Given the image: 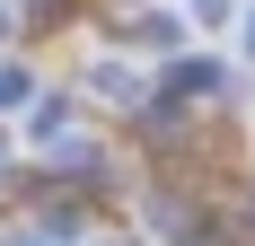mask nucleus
Masks as SVG:
<instances>
[{
  "label": "nucleus",
  "mask_w": 255,
  "mask_h": 246,
  "mask_svg": "<svg viewBox=\"0 0 255 246\" xmlns=\"http://www.w3.org/2000/svg\"><path fill=\"white\" fill-rule=\"evenodd\" d=\"M167 88H176V97H211V88H229V71L203 62V53H185V62H167Z\"/></svg>",
  "instance_id": "obj_2"
},
{
  "label": "nucleus",
  "mask_w": 255,
  "mask_h": 246,
  "mask_svg": "<svg viewBox=\"0 0 255 246\" xmlns=\"http://www.w3.org/2000/svg\"><path fill=\"white\" fill-rule=\"evenodd\" d=\"M62 123H71V97H35L26 106V132H35L44 149H62Z\"/></svg>",
  "instance_id": "obj_3"
},
{
  "label": "nucleus",
  "mask_w": 255,
  "mask_h": 246,
  "mask_svg": "<svg viewBox=\"0 0 255 246\" xmlns=\"http://www.w3.org/2000/svg\"><path fill=\"white\" fill-rule=\"evenodd\" d=\"M18 106H35V79H26V62H0V115H18Z\"/></svg>",
  "instance_id": "obj_4"
},
{
  "label": "nucleus",
  "mask_w": 255,
  "mask_h": 246,
  "mask_svg": "<svg viewBox=\"0 0 255 246\" xmlns=\"http://www.w3.org/2000/svg\"><path fill=\"white\" fill-rule=\"evenodd\" d=\"M185 9H194V26H229L238 18V0H185Z\"/></svg>",
  "instance_id": "obj_5"
},
{
  "label": "nucleus",
  "mask_w": 255,
  "mask_h": 246,
  "mask_svg": "<svg viewBox=\"0 0 255 246\" xmlns=\"http://www.w3.org/2000/svg\"><path fill=\"white\" fill-rule=\"evenodd\" d=\"M88 246H141V238H88Z\"/></svg>",
  "instance_id": "obj_6"
},
{
  "label": "nucleus",
  "mask_w": 255,
  "mask_h": 246,
  "mask_svg": "<svg viewBox=\"0 0 255 246\" xmlns=\"http://www.w3.org/2000/svg\"><path fill=\"white\" fill-rule=\"evenodd\" d=\"M88 88H97V97H115V106H141V88H150V79L132 71V62H115V53H88Z\"/></svg>",
  "instance_id": "obj_1"
}]
</instances>
